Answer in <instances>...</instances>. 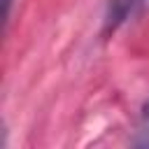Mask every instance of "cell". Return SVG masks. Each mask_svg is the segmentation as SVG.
<instances>
[{
  "label": "cell",
  "mask_w": 149,
  "mask_h": 149,
  "mask_svg": "<svg viewBox=\"0 0 149 149\" xmlns=\"http://www.w3.org/2000/svg\"><path fill=\"white\" fill-rule=\"evenodd\" d=\"M135 147H149V100L144 102L142 112H140V121H137V130L133 137Z\"/></svg>",
  "instance_id": "obj_1"
},
{
  "label": "cell",
  "mask_w": 149,
  "mask_h": 149,
  "mask_svg": "<svg viewBox=\"0 0 149 149\" xmlns=\"http://www.w3.org/2000/svg\"><path fill=\"white\" fill-rule=\"evenodd\" d=\"M126 14H128V2L126 0H112V5H109V26L114 28L119 21H123L126 19Z\"/></svg>",
  "instance_id": "obj_2"
},
{
  "label": "cell",
  "mask_w": 149,
  "mask_h": 149,
  "mask_svg": "<svg viewBox=\"0 0 149 149\" xmlns=\"http://www.w3.org/2000/svg\"><path fill=\"white\" fill-rule=\"evenodd\" d=\"M12 2H14V0H2V16H5V21L9 19V12H12Z\"/></svg>",
  "instance_id": "obj_3"
}]
</instances>
